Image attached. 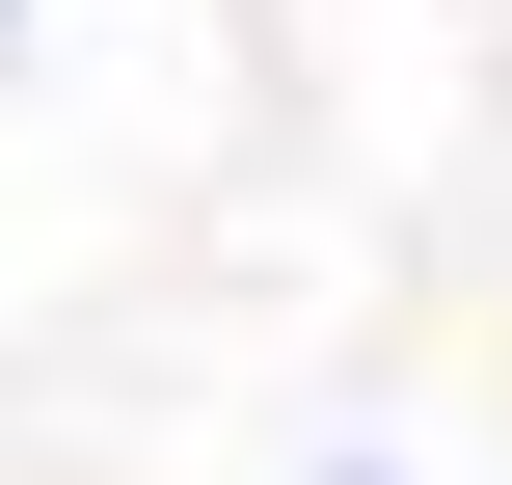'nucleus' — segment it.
Instances as JSON below:
<instances>
[]
</instances>
